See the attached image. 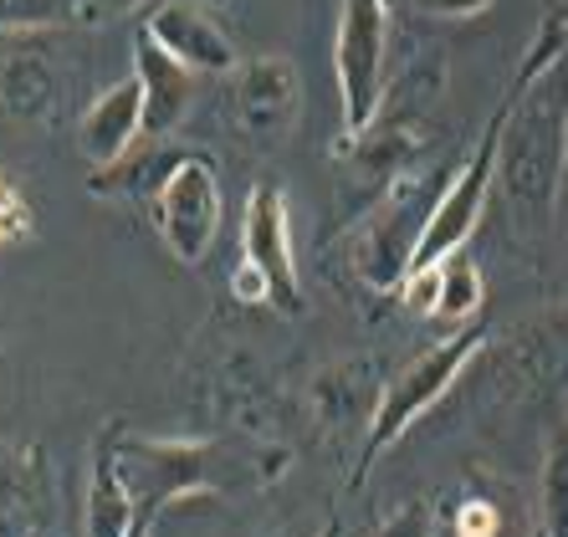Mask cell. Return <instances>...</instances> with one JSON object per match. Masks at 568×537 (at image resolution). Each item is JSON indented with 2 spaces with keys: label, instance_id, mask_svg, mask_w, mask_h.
Wrapping results in <instances>:
<instances>
[{
  "label": "cell",
  "instance_id": "6da1fadb",
  "mask_svg": "<svg viewBox=\"0 0 568 537\" xmlns=\"http://www.w3.org/2000/svg\"><path fill=\"white\" fill-rule=\"evenodd\" d=\"M513 113L497 144V184L523 236L548 231L568 170V11L538 27L513 72Z\"/></svg>",
  "mask_w": 568,
  "mask_h": 537
},
{
  "label": "cell",
  "instance_id": "7a4b0ae2",
  "mask_svg": "<svg viewBox=\"0 0 568 537\" xmlns=\"http://www.w3.org/2000/svg\"><path fill=\"white\" fill-rule=\"evenodd\" d=\"M507 113H513V88L503 92V103H497L491 123L481 129L476 149L466 154V164L462 170H450L446 184H440L436 205H430V215H425L420 241H415V251H410V272H405V282H410V276L436 272V266L450 262L456 251H466L471 231L481 225V210H487L491 184H497V144H503ZM405 282H399V287H405Z\"/></svg>",
  "mask_w": 568,
  "mask_h": 537
},
{
  "label": "cell",
  "instance_id": "3957f363",
  "mask_svg": "<svg viewBox=\"0 0 568 537\" xmlns=\"http://www.w3.org/2000/svg\"><path fill=\"white\" fill-rule=\"evenodd\" d=\"M476 354H481V328L471 323V328L446 333L436 348H425L420 358H410V364L399 368L395 379H389V389L379 394V405H374L369 440H364V466H358V482L374 472V460H379L384 450L395 446L399 435L410 430V425H420V419L430 415L440 399H446L450 384H456L466 368H471Z\"/></svg>",
  "mask_w": 568,
  "mask_h": 537
},
{
  "label": "cell",
  "instance_id": "277c9868",
  "mask_svg": "<svg viewBox=\"0 0 568 537\" xmlns=\"http://www.w3.org/2000/svg\"><path fill=\"white\" fill-rule=\"evenodd\" d=\"M384 52H389V0H344L333 31V78L344 108V144L379 119L384 108Z\"/></svg>",
  "mask_w": 568,
  "mask_h": 537
},
{
  "label": "cell",
  "instance_id": "5b68a950",
  "mask_svg": "<svg viewBox=\"0 0 568 537\" xmlns=\"http://www.w3.org/2000/svg\"><path fill=\"white\" fill-rule=\"evenodd\" d=\"M236 297L266 302L277 313L303 307V282H297V256H292V215L287 195L266 180L246 200L241 221V266H236Z\"/></svg>",
  "mask_w": 568,
  "mask_h": 537
},
{
  "label": "cell",
  "instance_id": "8992f818",
  "mask_svg": "<svg viewBox=\"0 0 568 537\" xmlns=\"http://www.w3.org/2000/svg\"><path fill=\"white\" fill-rule=\"evenodd\" d=\"M440 184H446V174H425V170L410 174L405 170L395 180V190L369 210V221L358 225L354 266L374 292H389V297L399 292L405 272H410V251H415V241H420L425 215L436 205Z\"/></svg>",
  "mask_w": 568,
  "mask_h": 537
},
{
  "label": "cell",
  "instance_id": "52a82bcc",
  "mask_svg": "<svg viewBox=\"0 0 568 537\" xmlns=\"http://www.w3.org/2000/svg\"><path fill=\"white\" fill-rule=\"evenodd\" d=\"M221 174L205 154H174L154 184V231L174 262L200 266L221 236Z\"/></svg>",
  "mask_w": 568,
  "mask_h": 537
},
{
  "label": "cell",
  "instance_id": "ba28073f",
  "mask_svg": "<svg viewBox=\"0 0 568 537\" xmlns=\"http://www.w3.org/2000/svg\"><path fill=\"white\" fill-rule=\"evenodd\" d=\"M144 37L154 41L159 52L180 62L190 78H231L241 67L236 41L225 37V27L211 16L205 0H154L144 21Z\"/></svg>",
  "mask_w": 568,
  "mask_h": 537
},
{
  "label": "cell",
  "instance_id": "9c48e42d",
  "mask_svg": "<svg viewBox=\"0 0 568 537\" xmlns=\"http://www.w3.org/2000/svg\"><path fill=\"white\" fill-rule=\"evenodd\" d=\"M236 78V123L252 144L272 149L282 144L297 123V108H303V78L287 57L266 52V57H246V62L231 72Z\"/></svg>",
  "mask_w": 568,
  "mask_h": 537
},
{
  "label": "cell",
  "instance_id": "30bf717a",
  "mask_svg": "<svg viewBox=\"0 0 568 537\" xmlns=\"http://www.w3.org/2000/svg\"><path fill=\"white\" fill-rule=\"evenodd\" d=\"M144 139V103H139V82L123 78L113 88H103L93 103L82 108L78 123V149L93 170L119 164L123 154H133V144Z\"/></svg>",
  "mask_w": 568,
  "mask_h": 537
},
{
  "label": "cell",
  "instance_id": "8fae6325",
  "mask_svg": "<svg viewBox=\"0 0 568 537\" xmlns=\"http://www.w3.org/2000/svg\"><path fill=\"white\" fill-rule=\"evenodd\" d=\"M395 297H405L410 313L430 317V323H440V328H450V333L471 328V317L481 313V272H476V262L466 251H456V256L440 262L436 272L410 276Z\"/></svg>",
  "mask_w": 568,
  "mask_h": 537
},
{
  "label": "cell",
  "instance_id": "7c38bea8",
  "mask_svg": "<svg viewBox=\"0 0 568 537\" xmlns=\"http://www.w3.org/2000/svg\"><path fill=\"white\" fill-rule=\"evenodd\" d=\"M133 82H139V103H144V139H170L180 123H185V108H190V72L180 62L159 52L154 41L139 31L133 41Z\"/></svg>",
  "mask_w": 568,
  "mask_h": 537
},
{
  "label": "cell",
  "instance_id": "4fadbf2b",
  "mask_svg": "<svg viewBox=\"0 0 568 537\" xmlns=\"http://www.w3.org/2000/svg\"><path fill=\"white\" fill-rule=\"evenodd\" d=\"M538 517L542 537H568V435L548 446V460H542L538 476Z\"/></svg>",
  "mask_w": 568,
  "mask_h": 537
},
{
  "label": "cell",
  "instance_id": "5bb4252c",
  "mask_svg": "<svg viewBox=\"0 0 568 537\" xmlns=\"http://www.w3.org/2000/svg\"><path fill=\"white\" fill-rule=\"evenodd\" d=\"M82 21V0H0V31H47Z\"/></svg>",
  "mask_w": 568,
  "mask_h": 537
},
{
  "label": "cell",
  "instance_id": "9a60e30c",
  "mask_svg": "<svg viewBox=\"0 0 568 537\" xmlns=\"http://www.w3.org/2000/svg\"><path fill=\"white\" fill-rule=\"evenodd\" d=\"M450 537H517V523L497 497H466L450 511Z\"/></svg>",
  "mask_w": 568,
  "mask_h": 537
},
{
  "label": "cell",
  "instance_id": "2e32d148",
  "mask_svg": "<svg viewBox=\"0 0 568 537\" xmlns=\"http://www.w3.org/2000/svg\"><path fill=\"white\" fill-rule=\"evenodd\" d=\"M389 6H410L425 16H450V21H466V16H481L491 0H389Z\"/></svg>",
  "mask_w": 568,
  "mask_h": 537
},
{
  "label": "cell",
  "instance_id": "e0dca14e",
  "mask_svg": "<svg viewBox=\"0 0 568 537\" xmlns=\"http://www.w3.org/2000/svg\"><path fill=\"white\" fill-rule=\"evenodd\" d=\"M0 231H6V246H11V241H21L31 231L27 205H21V195H16L6 180H0Z\"/></svg>",
  "mask_w": 568,
  "mask_h": 537
},
{
  "label": "cell",
  "instance_id": "ac0fdd59",
  "mask_svg": "<svg viewBox=\"0 0 568 537\" xmlns=\"http://www.w3.org/2000/svg\"><path fill=\"white\" fill-rule=\"evenodd\" d=\"M139 6H154V0H82V21L103 27V21H123V16L139 11Z\"/></svg>",
  "mask_w": 568,
  "mask_h": 537
},
{
  "label": "cell",
  "instance_id": "d6986e66",
  "mask_svg": "<svg viewBox=\"0 0 568 537\" xmlns=\"http://www.w3.org/2000/svg\"><path fill=\"white\" fill-rule=\"evenodd\" d=\"M436 537H450V527H440V533H436Z\"/></svg>",
  "mask_w": 568,
  "mask_h": 537
},
{
  "label": "cell",
  "instance_id": "ffe728a7",
  "mask_svg": "<svg viewBox=\"0 0 568 537\" xmlns=\"http://www.w3.org/2000/svg\"><path fill=\"white\" fill-rule=\"evenodd\" d=\"M205 6H225V0H205Z\"/></svg>",
  "mask_w": 568,
  "mask_h": 537
},
{
  "label": "cell",
  "instance_id": "44dd1931",
  "mask_svg": "<svg viewBox=\"0 0 568 537\" xmlns=\"http://www.w3.org/2000/svg\"><path fill=\"white\" fill-rule=\"evenodd\" d=\"M538 537H542V533H538Z\"/></svg>",
  "mask_w": 568,
  "mask_h": 537
}]
</instances>
